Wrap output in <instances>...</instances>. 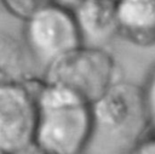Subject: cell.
<instances>
[{"instance_id":"5b68a950","label":"cell","mask_w":155,"mask_h":154,"mask_svg":"<svg viewBox=\"0 0 155 154\" xmlns=\"http://www.w3.org/2000/svg\"><path fill=\"white\" fill-rule=\"evenodd\" d=\"M35 121V78L0 86V153L21 154L31 148Z\"/></svg>"},{"instance_id":"7c38bea8","label":"cell","mask_w":155,"mask_h":154,"mask_svg":"<svg viewBox=\"0 0 155 154\" xmlns=\"http://www.w3.org/2000/svg\"><path fill=\"white\" fill-rule=\"evenodd\" d=\"M56 1L59 2V4H63V5L68 6V7H73L79 0H56Z\"/></svg>"},{"instance_id":"6da1fadb","label":"cell","mask_w":155,"mask_h":154,"mask_svg":"<svg viewBox=\"0 0 155 154\" xmlns=\"http://www.w3.org/2000/svg\"><path fill=\"white\" fill-rule=\"evenodd\" d=\"M38 154H84L94 137L91 103L70 90L35 78Z\"/></svg>"},{"instance_id":"7a4b0ae2","label":"cell","mask_w":155,"mask_h":154,"mask_svg":"<svg viewBox=\"0 0 155 154\" xmlns=\"http://www.w3.org/2000/svg\"><path fill=\"white\" fill-rule=\"evenodd\" d=\"M42 79L92 104L122 78L115 57L107 47L81 44L47 67Z\"/></svg>"},{"instance_id":"52a82bcc","label":"cell","mask_w":155,"mask_h":154,"mask_svg":"<svg viewBox=\"0 0 155 154\" xmlns=\"http://www.w3.org/2000/svg\"><path fill=\"white\" fill-rule=\"evenodd\" d=\"M117 36L149 47L155 45V0H115Z\"/></svg>"},{"instance_id":"277c9868","label":"cell","mask_w":155,"mask_h":154,"mask_svg":"<svg viewBox=\"0 0 155 154\" xmlns=\"http://www.w3.org/2000/svg\"><path fill=\"white\" fill-rule=\"evenodd\" d=\"M94 135L131 138L132 143L147 132L140 86L124 79L109 87L92 104Z\"/></svg>"},{"instance_id":"8992f818","label":"cell","mask_w":155,"mask_h":154,"mask_svg":"<svg viewBox=\"0 0 155 154\" xmlns=\"http://www.w3.org/2000/svg\"><path fill=\"white\" fill-rule=\"evenodd\" d=\"M70 8L84 45L107 47L117 36L115 0H79Z\"/></svg>"},{"instance_id":"ba28073f","label":"cell","mask_w":155,"mask_h":154,"mask_svg":"<svg viewBox=\"0 0 155 154\" xmlns=\"http://www.w3.org/2000/svg\"><path fill=\"white\" fill-rule=\"evenodd\" d=\"M29 59L23 41L0 29V86L30 78Z\"/></svg>"},{"instance_id":"3957f363","label":"cell","mask_w":155,"mask_h":154,"mask_svg":"<svg viewBox=\"0 0 155 154\" xmlns=\"http://www.w3.org/2000/svg\"><path fill=\"white\" fill-rule=\"evenodd\" d=\"M22 41L30 59L44 70L82 44L71 8L57 1L23 21Z\"/></svg>"},{"instance_id":"8fae6325","label":"cell","mask_w":155,"mask_h":154,"mask_svg":"<svg viewBox=\"0 0 155 154\" xmlns=\"http://www.w3.org/2000/svg\"><path fill=\"white\" fill-rule=\"evenodd\" d=\"M126 154H155V136L145 132L126 150Z\"/></svg>"},{"instance_id":"30bf717a","label":"cell","mask_w":155,"mask_h":154,"mask_svg":"<svg viewBox=\"0 0 155 154\" xmlns=\"http://www.w3.org/2000/svg\"><path fill=\"white\" fill-rule=\"evenodd\" d=\"M56 0H0L2 7L13 17L24 21L31 13Z\"/></svg>"},{"instance_id":"9c48e42d","label":"cell","mask_w":155,"mask_h":154,"mask_svg":"<svg viewBox=\"0 0 155 154\" xmlns=\"http://www.w3.org/2000/svg\"><path fill=\"white\" fill-rule=\"evenodd\" d=\"M140 90L144 104L147 132L155 136V64L149 70Z\"/></svg>"}]
</instances>
